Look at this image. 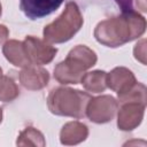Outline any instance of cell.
Segmentation results:
<instances>
[{
	"mask_svg": "<svg viewBox=\"0 0 147 147\" xmlns=\"http://www.w3.org/2000/svg\"><path fill=\"white\" fill-rule=\"evenodd\" d=\"M145 30V17L138 11L129 10L99 22L94 29V37L101 45L115 48L141 37Z\"/></svg>",
	"mask_w": 147,
	"mask_h": 147,
	"instance_id": "6da1fadb",
	"label": "cell"
},
{
	"mask_svg": "<svg viewBox=\"0 0 147 147\" xmlns=\"http://www.w3.org/2000/svg\"><path fill=\"white\" fill-rule=\"evenodd\" d=\"M96 54L85 45L75 46L67 55V59L54 68V78L63 85L79 84L85 71L95 65Z\"/></svg>",
	"mask_w": 147,
	"mask_h": 147,
	"instance_id": "7a4b0ae2",
	"label": "cell"
},
{
	"mask_svg": "<svg viewBox=\"0 0 147 147\" xmlns=\"http://www.w3.org/2000/svg\"><path fill=\"white\" fill-rule=\"evenodd\" d=\"M92 96L83 91L70 87L53 88L47 98V106L52 114L74 118L85 117L86 106Z\"/></svg>",
	"mask_w": 147,
	"mask_h": 147,
	"instance_id": "3957f363",
	"label": "cell"
},
{
	"mask_svg": "<svg viewBox=\"0 0 147 147\" xmlns=\"http://www.w3.org/2000/svg\"><path fill=\"white\" fill-rule=\"evenodd\" d=\"M84 20L76 2L69 1L62 14L52 23L45 25L42 34L48 44H62L70 40L83 26Z\"/></svg>",
	"mask_w": 147,
	"mask_h": 147,
	"instance_id": "277c9868",
	"label": "cell"
},
{
	"mask_svg": "<svg viewBox=\"0 0 147 147\" xmlns=\"http://www.w3.org/2000/svg\"><path fill=\"white\" fill-rule=\"evenodd\" d=\"M118 110V102L111 95H100L91 98L87 106L85 116L96 124H103L110 122Z\"/></svg>",
	"mask_w": 147,
	"mask_h": 147,
	"instance_id": "5b68a950",
	"label": "cell"
},
{
	"mask_svg": "<svg viewBox=\"0 0 147 147\" xmlns=\"http://www.w3.org/2000/svg\"><path fill=\"white\" fill-rule=\"evenodd\" d=\"M24 51L30 64L44 65L53 61L57 53V48L33 36L25 37L23 41Z\"/></svg>",
	"mask_w": 147,
	"mask_h": 147,
	"instance_id": "8992f818",
	"label": "cell"
},
{
	"mask_svg": "<svg viewBox=\"0 0 147 147\" xmlns=\"http://www.w3.org/2000/svg\"><path fill=\"white\" fill-rule=\"evenodd\" d=\"M145 105L139 102H125L118 110L117 126L122 131L134 130L142 121Z\"/></svg>",
	"mask_w": 147,
	"mask_h": 147,
	"instance_id": "52a82bcc",
	"label": "cell"
},
{
	"mask_svg": "<svg viewBox=\"0 0 147 147\" xmlns=\"http://www.w3.org/2000/svg\"><path fill=\"white\" fill-rule=\"evenodd\" d=\"M64 0H20V8L23 14L34 21L54 13Z\"/></svg>",
	"mask_w": 147,
	"mask_h": 147,
	"instance_id": "ba28073f",
	"label": "cell"
},
{
	"mask_svg": "<svg viewBox=\"0 0 147 147\" xmlns=\"http://www.w3.org/2000/svg\"><path fill=\"white\" fill-rule=\"evenodd\" d=\"M18 78L24 88L30 91H39L47 86L49 82V74L40 65L29 64L22 69Z\"/></svg>",
	"mask_w": 147,
	"mask_h": 147,
	"instance_id": "9c48e42d",
	"label": "cell"
},
{
	"mask_svg": "<svg viewBox=\"0 0 147 147\" xmlns=\"http://www.w3.org/2000/svg\"><path fill=\"white\" fill-rule=\"evenodd\" d=\"M137 83L136 77L131 70L124 67L114 68L107 74V87L117 92V94L126 92Z\"/></svg>",
	"mask_w": 147,
	"mask_h": 147,
	"instance_id": "30bf717a",
	"label": "cell"
},
{
	"mask_svg": "<svg viewBox=\"0 0 147 147\" xmlns=\"http://www.w3.org/2000/svg\"><path fill=\"white\" fill-rule=\"evenodd\" d=\"M88 136V129L84 123L69 122L63 125L60 132V141L62 145L71 146L83 142Z\"/></svg>",
	"mask_w": 147,
	"mask_h": 147,
	"instance_id": "8fae6325",
	"label": "cell"
},
{
	"mask_svg": "<svg viewBox=\"0 0 147 147\" xmlns=\"http://www.w3.org/2000/svg\"><path fill=\"white\" fill-rule=\"evenodd\" d=\"M2 53L6 60L15 67L24 68L30 64L24 51L23 41H18L15 39L7 40L2 46Z\"/></svg>",
	"mask_w": 147,
	"mask_h": 147,
	"instance_id": "7c38bea8",
	"label": "cell"
},
{
	"mask_svg": "<svg viewBox=\"0 0 147 147\" xmlns=\"http://www.w3.org/2000/svg\"><path fill=\"white\" fill-rule=\"evenodd\" d=\"M80 84L87 92L101 93L107 88V72L103 70L85 72Z\"/></svg>",
	"mask_w": 147,
	"mask_h": 147,
	"instance_id": "4fadbf2b",
	"label": "cell"
},
{
	"mask_svg": "<svg viewBox=\"0 0 147 147\" xmlns=\"http://www.w3.org/2000/svg\"><path fill=\"white\" fill-rule=\"evenodd\" d=\"M17 146H37V147H44L46 145V141L44 139V134L38 131L37 129L32 126L25 127L18 136Z\"/></svg>",
	"mask_w": 147,
	"mask_h": 147,
	"instance_id": "5bb4252c",
	"label": "cell"
},
{
	"mask_svg": "<svg viewBox=\"0 0 147 147\" xmlns=\"http://www.w3.org/2000/svg\"><path fill=\"white\" fill-rule=\"evenodd\" d=\"M119 102H139L146 106V86L141 83H136L126 92L117 94Z\"/></svg>",
	"mask_w": 147,
	"mask_h": 147,
	"instance_id": "9a60e30c",
	"label": "cell"
},
{
	"mask_svg": "<svg viewBox=\"0 0 147 147\" xmlns=\"http://www.w3.org/2000/svg\"><path fill=\"white\" fill-rule=\"evenodd\" d=\"M20 95L16 83L8 76H0V101L11 102Z\"/></svg>",
	"mask_w": 147,
	"mask_h": 147,
	"instance_id": "2e32d148",
	"label": "cell"
},
{
	"mask_svg": "<svg viewBox=\"0 0 147 147\" xmlns=\"http://www.w3.org/2000/svg\"><path fill=\"white\" fill-rule=\"evenodd\" d=\"M133 54L136 60L140 61L142 64H146V40L141 39L133 48Z\"/></svg>",
	"mask_w": 147,
	"mask_h": 147,
	"instance_id": "e0dca14e",
	"label": "cell"
},
{
	"mask_svg": "<svg viewBox=\"0 0 147 147\" xmlns=\"http://www.w3.org/2000/svg\"><path fill=\"white\" fill-rule=\"evenodd\" d=\"M115 1L121 7L122 11L134 10V8H133V0H115Z\"/></svg>",
	"mask_w": 147,
	"mask_h": 147,
	"instance_id": "ac0fdd59",
	"label": "cell"
},
{
	"mask_svg": "<svg viewBox=\"0 0 147 147\" xmlns=\"http://www.w3.org/2000/svg\"><path fill=\"white\" fill-rule=\"evenodd\" d=\"M8 36H9V31H8V29L6 28V25L0 24V46L6 42Z\"/></svg>",
	"mask_w": 147,
	"mask_h": 147,
	"instance_id": "d6986e66",
	"label": "cell"
},
{
	"mask_svg": "<svg viewBox=\"0 0 147 147\" xmlns=\"http://www.w3.org/2000/svg\"><path fill=\"white\" fill-rule=\"evenodd\" d=\"M136 6L139 10H141L142 13H145L147 10V7H146V1L145 0H136Z\"/></svg>",
	"mask_w": 147,
	"mask_h": 147,
	"instance_id": "ffe728a7",
	"label": "cell"
},
{
	"mask_svg": "<svg viewBox=\"0 0 147 147\" xmlns=\"http://www.w3.org/2000/svg\"><path fill=\"white\" fill-rule=\"evenodd\" d=\"M2 122V109L0 108V123Z\"/></svg>",
	"mask_w": 147,
	"mask_h": 147,
	"instance_id": "44dd1931",
	"label": "cell"
},
{
	"mask_svg": "<svg viewBox=\"0 0 147 147\" xmlns=\"http://www.w3.org/2000/svg\"><path fill=\"white\" fill-rule=\"evenodd\" d=\"M1 11H2V8H1V3H0V16H1Z\"/></svg>",
	"mask_w": 147,
	"mask_h": 147,
	"instance_id": "7402d4cb",
	"label": "cell"
},
{
	"mask_svg": "<svg viewBox=\"0 0 147 147\" xmlns=\"http://www.w3.org/2000/svg\"><path fill=\"white\" fill-rule=\"evenodd\" d=\"M1 75H2V69L0 68V76H1Z\"/></svg>",
	"mask_w": 147,
	"mask_h": 147,
	"instance_id": "603a6c76",
	"label": "cell"
}]
</instances>
